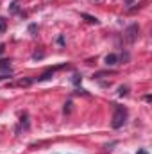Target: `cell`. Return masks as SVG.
<instances>
[{"label":"cell","mask_w":152,"mask_h":154,"mask_svg":"<svg viewBox=\"0 0 152 154\" xmlns=\"http://www.w3.org/2000/svg\"><path fill=\"white\" fill-rule=\"evenodd\" d=\"M125 122H127V108L114 106V115H113V120H111V125L114 129H120Z\"/></svg>","instance_id":"obj_1"},{"label":"cell","mask_w":152,"mask_h":154,"mask_svg":"<svg viewBox=\"0 0 152 154\" xmlns=\"http://www.w3.org/2000/svg\"><path fill=\"white\" fill-rule=\"evenodd\" d=\"M125 39H127V43H134L138 36H140V25L138 23H132V25H129L127 29H125Z\"/></svg>","instance_id":"obj_2"},{"label":"cell","mask_w":152,"mask_h":154,"mask_svg":"<svg viewBox=\"0 0 152 154\" xmlns=\"http://www.w3.org/2000/svg\"><path fill=\"white\" fill-rule=\"evenodd\" d=\"M63 66H66V65H59V66H54V68H48L45 74H41V75L38 77V81H47V79H50V77L54 75V72L56 70H59V68H63Z\"/></svg>","instance_id":"obj_3"},{"label":"cell","mask_w":152,"mask_h":154,"mask_svg":"<svg viewBox=\"0 0 152 154\" xmlns=\"http://www.w3.org/2000/svg\"><path fill=\"white\" fill-rule=\"evenodd\" d=\"M104 63H106L108 66H114V65L118 63V56H116V54H108L106 59H104Z\"/></svg>","instance_id":"obj_4"},{"label":"cell","mask_w":152,"mask_h":154,"mask_svg":"<svg viewBox=\"0 0 152 154\" xmlns=\"http://www.w3.org/2000/svg\"><path fill=\"white\" fill-rule=\"evenodd\" d=\"M0 70H5V72H11V63L7 59H2L0 61Z\"/></svg>","instance_id":"obj_5"},{"label":"cell","mask_w":152,"mask_h":154,"mask_svg":"<svg viewBox=\"0 0 152 154\" xmlns=\"http://www.w3.org/2000/svg\"><path fill=\"white\" fill-rule=\"evenodd\" d=\"M127 93H129V88H127V86H120V90H118V95H120V97H125Z\"/></svg>","instance_id":"obj_6"},{"label":"cell","mask_w":152,"mask_h":154,"mask_svg":"<svg viewBox=\"0 0 152 154\" xmlns=\"http://www.w3.org/2000/svg\"><path fill=\"white\" fill-rule=\"evenodd\" d=\"M82 18H86L90 23H99V20H97L95 16H90V14H82Z\"/></svg>","instance_id":"obj_7"},{"label":"cell","mask_w":152,"mask_h":154,"mask_svg":"<svg viewBox=\"0 0 152 154\" xmlns=\"http://www.w3.org/2000/svg\"><path fill=\"white\" fill-rule=\"evenodd\" d=\"M5 29H7V22L4 18H0V32H4Z\"/></svg>","instance_id":"obj_8"},{"label":"cell","mask_w":152,"mask_h":154,"mask_svg":"<svg viewBox=\"0 0 152 154\" xmlns=\"http://www.w3.org/2000/svg\"><path fill=\"white\" fill-rule=\"evenodd\" d=\"M41 57H43V52H36L34 54V59H41Z\"/></svg>","instance_id":"obj_9"},{"label":"cell","mask_w":152,"mask_h":154,"mask_svg":"<svg viewBox=\"0 0 152 154\" xmlns=\"http://www.w3.org/2000/svg\"><path fill=\"white\" fill-rule=\"evenodd\" d=\"M29 32H36V25H34V23H32V25L29 27Z\"/></svg>","instance_id":"obj_10"},{"label":"cell","mask_w":152,"mask_h":154,"mask_svg":"<svg viewBox=\"0 0 152 154\" xmlns=\"http://www.w3.org/2000/svg\"><path fill=\"white\" fill-rule=\"evenodd\" d=\"M79 77H81V75H74V84H79V81H81Z\"/></svg>","instance_id":"obj_11"},{"label":"cell","mask_w":152,"mask_h":154,"mask_svg":"<svg viewBox=\"0 0 152 154\" xmlns=\"http://www.w3.org/2000/svg\"><path fill=\"white\" fill-rule=\"evenodd\" d=\"M138 154H149V152H147L145 149H140V151H138Z\"/></svg>","instance_id":"obj_12"},{"label":"cell","mask_w":152,"mask_h":154,"mask_svg":"<svg viewBox=\"0 0 152 154\" xmlns=\"http://www.w3.org/2000/svg\"><path fill=\"white\" fill-rule=\"evenodd\" d=\"M4 50H5V47H4V45H0V54H4Z\"/></svg>","instance_id":"obj_13"}]
</instances>
